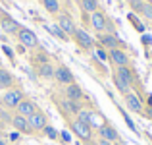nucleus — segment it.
<instances>
[{"label":"nucleus","mask_w":152,"mask_h":145,"mask_svg":"<svg viewBox=\"0 0 152 145\" xmlns=\"http://www.w3.org/2000/svg\"><path fill=\"white\" fill-rule=\"evenodd\" d=\"M77 2H79V0H77Z\"/></svg>","instance_id":"obj_43"},{"label":"nucleus","mask_w":152,"mask_h":145,"mask_svg":"<svg viewBox=\"0 0 152 145\" xmlns=\"http://www.w3.org/2000/svg\"><path fill=\"white\" fill-rule=\"evenodd\" d=\"M121 116H123V120H125V124H127V128H129V130H133V132H135V134H137V132H139V130H137V126H135V122H133V120H131V118H129V114H127V112H123V110H121Z\"/></svg>","instance_id":"obj_29"},{"label":"nucleus","mask_w":152,"mask_h":145,"mask_svg":"<svg viewBox=\"0 0 152 145\" xmlns=\"http://www.w3.org/2000/svg\"><path fill=\"white\" fill-rule=\"evenodd\" d=\"M23 99H25V93H23L19 87H12V89H8V91H4V93H2L0 103H2V107L8 108V110H15L18 104L21 103Z\"/></svg>","instance_id":"obj_1"},{"label":"nucleus","mask_w":152,"mask_h":145,"mask_svg":"<svg viewBox=\"0 0 152 145\" xmlns=\"http://www.w3.org/2000/svg\"><path fill=\"white\" fill-rule=\"evenodd\" d=\"M15 37H18L19 45L25 47V48H37L39 47V37L33 33V29H29V27H19L18 33H15Z\"/></svg>","instance_id":"obj_3"},{"label":"nucleus","mask_w":152,"mask_h":145,"mask_svg":"<svg viewBox=\"0 0 152 145\" xmlns=\"http://www.w3.org/2000/svg\"><path fill=\"white\" fill-rule=\"evenodd\" d=\"M56 25H58L60 29L67 35V37H71V35L75 33V29H77L73 18H71L69 14H58V23H56Z\"/></svg>","instance_id":"obj_12"},{"label":"nucleus","mask_w":152,"mask_h":145,"mask_svg":"<svg viewBox=\"0 0 152 145\" xmlns=\"http://www.w3.org/2000/svg\"><path fill=\"white\" fill-rule=\"evenodd\" d=\"M71 39H73V41L77 43V47L83 48V50H93V48H94V39L91 37L85 29H81V27L75 29V33L71 35Z\"/></svg>","instance_id":"obj_4"},{"label":"nucleus","mask_w":152,"mask_h":145,"mask_svg":"<svg viewBox=\"0 0 152 145\" xmlns=\"http://www.w3.org/2000/svg\"><path fill=\"white\" fill-rule=\"evenodd\" d=\"M0 12H2V10H0Z\"/></svg>","instance_id":"obj_44"},{"label":"nucleus","mask_w":152,"mask_h":145,"mask_svg":"<svg viewBox=\"0 0 152 145\" xmlns=\"http://www.w3.org/2000/svg\"><path fill=\"white\" fill-rule=\"evenodd\" d=\"M108 58L112 60V64H114L115 68H119V66H129V64H131L129 54H127L123 48H112V50H108Z\"/></svg>","instance_id":"obj_8"},{"label":"nucleus","mask_w":152,"mask_h":145,"mask_svg":"<svg viewBox=\"0 0 152 145\" xmlns=\"http://www.w3.org/2000/svg\"><path fill=\"white\" fill-rule=\"evenodd\" d=\"M96 132H98V138H102V139H106V141H110V143H115V141H119V134H118V130H115L112 124H100V126L96 128Z\"/></svg>","instance_id":"obj_11"},{"label":"nucleus","mask_w":152,"mask_h":145,"mask_svg":"<svg viewBox=\"0 0 152 145\" xmlns=\"http://www.w3.org/2000/svg\"><path fill=\"white\" fill-rule=\"evenodd\" d=\"M60 138H62V141H66V143L71 141V135L67 134V132H60Z\"/></svg>","instance_id":"obj_34"},{"label":"nucleus","mask_w":152,"mask_h":145,"mask_svg":"<svg viewBox=\"0 0 152 145\" xmlns=\"http://www.w3.org/2000/svg\"><path fill=\"white\" fill-rule=\"evenodd\" d=\"M94 58L100 60V62H106V60H110V58H108V50H106V48H102L100 45H94Z\"/></svg>","instance_id":"obj_26"},{"label":"nucleus","mask_w":152,"mask_h":145,"mask_svg":"<svg viewBox=\"0 0 152 145\" xmlns=\"http://www.w3.org/2000/svg\"><path fill=\"white\" fill-rule=\"evenodd\" d=\"M0 27H2L8 35H15L21 25H19L18 19H14L8 12H0Z\"/></svg>","instance_id":"obj_9"},{"label":"nucleus","mask_w":152,"mask_h":145,"mask_svg":"<svg viewBox=\"0 0 152 145\" xmlns=\"http://www.w3.org/2000/svg\"><path fill=\"white\" fill-rule=\"evenodd\" d=\"M66 99L67 101H73V103H79V101L83 99V89L79 87V83H69V85H66Z\"/></svg>","instance_id":"obj_18"},{"label":"nucleus","mask_w":152,"mask_h":145,"mask_svg":"<svg viewBox=\"0 0 152 145\" xmlns=\"http://www.w3.org/2000/svg\"><path fill=\"white\" fill-rule=\"evenodd\" d=\"M127 19H129V21H131V25H133V27H135V29H137V31H139V33H141V35L145 33V25H142V23L139 21L137 14H133V12H131V14L127 16Z\"/></svg>","instance_id":"obj_25"},{"label":"nucleus","mask_w":152,"mask_h":145,"mask_svg":"<svg viewBox=\"0 0 152 145\" xmlns=\"http://www.w3.org/2000/svg\"><path fill=\"white\" fill-rule=\"evenodd\" d=\"M12 87H15V78L12 75V72H8L6 68L0 66V89L8 91V89H12Z\"/></svg>","instance_id":"obj_17"},{"label":"nucleus","mask_w":152,"mask_h":145,"mask_svg":"<svg viewBox=\"0 0 152 145\" xmlns=\"http://www.w3.org/2000/svg\"><path fill=\"white\" fill-rule=\"evenodd\" d=\"M96 145H114V143H110V141H106V139L98 138V141H96Z\"/></svg>","instance_id":"obj_37"},{"label":"nucleus","mask_w":152,"mask_h":145,"mask_svg":"<svg viewBox=\"0 0 152 145\" xmlns=\"http://www.w3.org/2000/svg\"><path fill=\"white\" fill-rule=\"evenodd\" d=\"M2 50H4V54H6L10 60H14V50H12L10 47H6V45H4V47H2Z\"/></svg>","instance_id":"obj_33"},{"label":"nucleus","mask_w":152,"mask_h":145,"mask_svg":"<svg viewBox=\"0 0 152 145\" xmlns=\"http://www.w3.org/2000/svg\"><path fill=\"white\" fill-rule=\"evenodd\" d=\"M142 114H145V116H148V118H152V107H146L145 110H142Z\"/></svg>","instance_id":"obj_35"},{"label":"nucleus","mask_w":152,"mask_h":145,"mask_svg":"<svg viewBox=\"0 0 152 145\" xmlns=\"http://www.w3.org/2000/svg\"><path fill=\"white\" fill-rule=\"evenodd\" d=\"M19 138H21V134H18V132L10 134V139H12V141H15V139H19Z\"/></svg>","instance_id":"obj_36"},{"label":"nucleus","mask_w":152,"mask_h":145,"mask_svg":"<svg viewBox=\"0 0 152 145\" xmlns=\"http://www.w3.org/2000/svg\"><path fill=\"white\" fill-rule=\"evenodd\" d=\"M42 134H45L46 138H50V139H58V132H56L52 126H46L45 130H42Z\"/></svg>","instance_id":"obj_30"},{"label":"nucleus","mask_w":152,"mask_h":145,"mask_svg":"<svg viewBox=\"0 0 152 145\" xmlns=\"http://www.w3.org/2000/svg\"><path fill=\"white\" fill-rule=\"evenodd\" d=\"M141 41H142V45H145V47H152V37H150V35H146V33H142V37H141Z\"/></svg>","instance_id":"obj_32"},{"label":"nucleus","mask_w":152,"mask_h":145,"mask_svg":"<svg viewBox=\"0 0 152 145\" xmlns=\"http://www.w3.org/2000/svg\"><path fill=\"white\" fill-rule=\"evenodd\" d=\"M2 130H4V122L0 120V134H2Z\"/></svg>","instance_id":"obj_39"},{"label":"nucleus","mask_w":152,"mask_h":145,"mask_svg":"<svg viewBox=\"0 0 152 145\" xmlns=\"http://www.w3.org/2000/svg\"><path fill=\"white\" fill-rule=\"evenodd\" d=\"M75 118L81 120V122H85V124H89L91 128L94 126V120H93V118H94V114L89 110V108H81V110L77 112V116H75ZM94 128H96V126H94Z\"/></svg>","instance_id":"obj_19"},{"label":"nucleus","mask_w":152,"mask_h":145,"mask_svg":"<svg viewBox=\"0 0 152 145\" xmlns=\"http://www.w3.org/2000/svg\"><path fill=\"white\" fill-rule=\"evenodd\" d=\"M0 145H10V143H8V141H6V139H4V138H2V135H0Z\"/></svg>","instance_id":"obj_38"},{"label":"nucleus","mask_w":152,"mask_h":145,"mask_svg":"<svg viewBox=\"0 0 152 145\" xmlns=\"http://www.w3.org/2000/svg\"><path fill=\"white\" fill-rule=\"evenodd\" d=\"M45 29L48 31V33H52L56 39H60V41H64V43H66V41H69V37H67V35L64 33V31L60 29L58 25H45Z\"/></svg>","instance_id":"obj_24"},{"label":"nucleus","mask_w":152,"mask_h":145,"mask_svg":"<svg viewBox=\"0 0 152 145\" xmlns=\"http://www.w3.org/2000/svg\"><path fill=\"white\" fill-rule=\"evenodd\" d=\"M0 120L4 124H12V116L8 114V110H0Z\"/></svg>","instance_id":"obj_31"},{"label":"nucleus","mask_w":152,"mask_h":145,"mask_svg":"<svg viewBox=\"0 0 152 145\" xmlns=\"http://www.w3.org/2000/svg\"><path fill=\"white\" fill-rule=\"evenodd\" d=\"M148 104L152 107V95H148Z\"/></svg>","instance_id":"obj_40"},{"label":"nucleus","mask_w":152,"mask_h":145,"mask_svg":"<svg viewBox=\"0 0 152 145\" xmlns=\"http://www.w3.org/2000/svg\"><path fill=\"white\" fill-rule=\"evenodd\" d=\"M98 45L106 50H112V48H123V43L119 41L118 35L112 33H98Z\"/></svg>","instance_id":"obj_6"},{"label":"nucleus","mask_w":152,"mask_h":145,"mask_svg":"<svg viewBox=\"0 0 152 145\" xmlns=\"http://www.w3.org/2000/svg\"><path fill=\"white\" fill-rule=\"evenodd\" d=\"M123 99H125V107L129 108L131 112H137V114H142V110H145V107H142V101L139 95H135L133 91H129L127 95H123Z\"/></svg>","instance_id":"obj_14"},{"label":"nucleus","mask_w":152,"mask_h":145,"mask_svg":"<svg viewBox=\"0 0 152 145\" xmlns=\"http://www.w3.org/2000/svg\"><path fill=\"white\" fill-rule=\"evenodd\" d=\"M67 122H69L71 134H75L79 139H83V141H87V143L93 141V128H91L89 124L81 122V120H77V118H69Z\"/></svg>","instance_id":"obj_2"},{"label":"nucleus","mask_w":152,"mask_h":145,"mask_svg":"<svg viewBox=\"0 0 152 145\" xmlns=\"http://www.w3.org/2000/svg\"><path fill=\"white\" fill-rule=\"evenodd\" d=\"M150 56H152V52H150Z\"/></svg>","instance_id":"obj_42"},{"label":"nucleus","mask_w":152,"mask_h":145,"mask_svg":"<svg viewBox=\"0 0 152 145\" xmlns=\"http://www.w3.org/2000/svg\"><path fill=\"white\" fill-rule=\"evenodd\" d=\"M54 79L60 83V85H69V83H75L73 72H71L67 66H64V64H60V66L54 70Z\"/></svg>","instance_id":"obj_7"},{"label":"nucleus","mask_w":152,"mask_h":145,"mask_svg":"<svg viewBox=\"0 0 152 145\" xmlns=\"http://www.w3.org/2000/svg\"><path fill=\"white\" fill-rule=\"evenodd\" d=\"M83 14H94L98 10V0H79Z\"/></svg>","instance_id":"obj_22"},{"label":"nucleus","mask_w":152,"mask_h":145,"mask_svg":"<svg viewBox=\"0 0 152 145\" xmlns=\"http://www.w3.org/2000/svg\"><path fill=\"white\" fill-rule=\"evenodd\" d=\"M27 120H29V126H31L33 132H42L46 126H48V118H46V114L42 110H37L35 114H31Z\"/></svg>","instance_id":"obj_13"},{"label":"nucleus","mask_w":152,"mask_h":145,"mask_svg":"<svg viewBox=\"0 0 152 145\" xmlns=\"http://www.w3.org/2000/svg\"><path fill=\"white\" fill-rule=\"evenodd\" d=\"M127 2H129V8L133 10V14H139V16H141L142 6H145V0H127Z\"/></svg>","instance_id":"obj_27"},{"label":"nucleus","mask_w":152,"mask_h":145,"mask_svg":"<svg viewBox=\"0 0 152 145\" xmlns=\"http://www.w3.org/2000/svg\"><path fill=\"white\" fill-rule=\"evenodd\" d=\"M41 4L48 14H54V16L60 14V0H41Z\"/></svg>","instance_id":"obj_21"},{"label":"nucleus","mask_w":152,"mask_h":145,"mask_svg":"<svg viewBox=\"0 0 152 145\" xmlns=\"http://www.w3.org/2000/svg\"><path fill=\"white\" fill-rule=\"evenodd\" d=\"M54 70H56V68L52 66L50 62H46V64H41V66H37V72H39V75H41V78H45V79H50V78H54Z\"/></svg>","instance_id":"obj_20"},{"label":"nucleus","mask_w":152,"mask_h":145,"mask_svg":"<svg viewBox=\"0 0 152 145\" xmlns=\"http://www.w3.org/2000/svg\"><path fill=\"white\" fill-rule=\"evenodd\" d=\"M12 126H14V130L18 132V134H23V135L35 134V132L31 130V126H29V120H27L25 116L18 114V112H15V114L12 116Z\"/></svg>","instance_id":"obj_10"},{"label":"nucleus","mask_w":152,"mask_h":145,"mask_svg":"<svg viewBox=\"0 0 152 145\" xmlns=\"http://www.w3.org/2000/svg\"><path fill=\"white\" fill-rule=\"evenodd\" d=\"M37 110H39L37 103H35V101H31V99H27V97L18 104V108H15V112H18V114H21V116H25V118H29V116L35 114Z\"/></svg>","instance_id":"obj_15"},{"label":"nucleus","mask_w":152,"mask_h":145,"mask_svg":"<svg viewBox=\"0 0 152 145\" xmlns=\"http://www.w3.org/2000/svg\"><path fill=\"white\" fill-rule=\"evenodd\" d=\"M114 74H118L129 87H133L135 81H137V75H135V72L131 70V66H119V68H115Z\"/></svg>","instance_id":"obj_16"},{"label":"nucleus","mask_w":152,"mask_h":145,"mask_svg":"<svg viewBox=\"0 0 152 145\" xmlns=\"http://www.w3.org/2000/svg\"><path fill=\"white\" fill-rule=\"evenodd\" d=\"M89 23H91V27H93L96 33H106V29H108V23H110V19L106 18V14L100 10H96L94 14H91V18H89Z\"/></svg>","instance_id":"obj_5"},{"label":"nucleus","mask_w":152,"mask_h":145,"mask_svg":"<svg viewBox=\"0 0 152 145\" xmlns=\"http://www.w3.org/2000/svg\"><path fill=\"white\" fill-rule=\"evenodd\" d=\"M112 79H114V85H115V89H118V91H119L121 95H127V93L131 91V87L127 85V83L123 81V79L119 78L118 74H114V75H112Z\"/></svg>","instance_id":"obj_23"},{"label":"nucleus","mask_w":152,"mask_h":145,"mask_svg":"<svg viewBox=\"0 0 152 145\" xmlns=\"http://www.w3.org/2000/svg\"><path fill=\"white\" fill-rule=\"evenodd\" d=\"M141 16H142V18H146V19H152V4H148L146 0H145V6H142Z\"/></svg>","instance_id":"obj_28"},{"label":"nucleus","mask_w":152,"mask_h":145,"mask_svg":"<svg viewBox=\"0 0 152 145\" xmlns=\"http://www.w3.org/2000/svg\"><path fill=\"white\" fill-rule=\"evenodd\" d=\"M148 4H152V0H148Z\"/></svg>","instance_id":"obj_41"}]
</instances>
